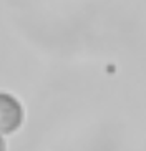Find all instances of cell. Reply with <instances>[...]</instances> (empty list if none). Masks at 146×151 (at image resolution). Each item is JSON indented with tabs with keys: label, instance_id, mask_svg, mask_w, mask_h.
Masks as SVG:
<instances>
[{
	"label": "cell",
	"instance_id": "1",
	"mask_svg": "<svg viewBox=\"0 0 146 151\" xmlns=\"http://www.w3.org/2000/svg\"><path fill=\"white\" fill-rule=\"evenodd\" d=\"M25 120L22 103L10 93L0 91V134H13Z\"/></svg>",
	"mask_w": 146,
	"mask_h": 151
},
{
	"label": "cell",
	"instance_id": "2",
	"mask_svg": "<svg viewBox=\"0 0 146 151\" xmlns=\"http://www.w3.org/2000/svg\"><path fill=\"white\" fill-rule=\"evenodd\" d=\"M0 151H7V145H5L4 134H0Z\"/></svg>",
	"mask_w": 146,
	"mask_h": 151
}]
</instances>
